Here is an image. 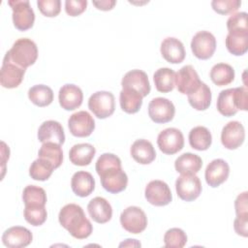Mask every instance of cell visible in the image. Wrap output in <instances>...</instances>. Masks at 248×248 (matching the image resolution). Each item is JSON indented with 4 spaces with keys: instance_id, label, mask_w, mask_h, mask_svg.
<instances>
[{
    "instance_id": "1",
    "label": "cell",
    "mask_w": 248,
    "mask_h": 248,
    "mask_svg": "<svg viewBox=\"0 0 248 248\" xmlns=\"http://www.w3.org/2000/svg\"><path fill=\"white\" fill-rule=\"evenodd\" d=\"M60 225L66 229L70 234L78 239L88 237L93 227L91 222L86 218L81 206L76 203H68L64 205L58 214Z\"/></svg>"
},
{
    "instance_id": "2",
    "label": "cell",
    "mask_w": 248,
    "mask_h": 248,
    "mask_svg": "<svg viewBox=\"0 0 248 248\" xmlns=\"http://www.w3.org/2000/svg\"><path fill=\"white\" fill-rule=\"evenodd\" d=\"M5 55L15 64L26 69L36 62L38 48L31 39L20 38L14 43L11 49Z\"/></svg>"
},
{
    "instance_id": "3",
    "label": "cell",
    "mask_w": 248,
    "mask_h": 248,
    "mask_svg": "<svg viewBox=\"0 0 248 248\" xmlns=\"http://www.w3.org/2000/svg\"><path fill=\"white\" fill-rule=\"evenodd\" d=\"M8 4L13 10V22L16 29H30L35 21V14L28 0H10Z\"/></svg>"
},
{
    "instance_id": "4",
    "label": "cell",
    "mask_w": 248,
    "mask_h": 248,
    "mask_svg": "<svg viewBox=\"0 0 248 248\" xmlns=\"http://www.w3.org/2000/svg\"><path fill=\"white\" fill-rule=\"evenodd\" d=\"M88 108L96 117L105 119L114 112V96L109 91H97L89 97Z\"/></svg>"
},
{
    "instance_id": "5",
    "label": "cell",
    "mask_w": 248,
    "mask_h": 248,
    "mask_svg": "<svg viewBox=\"0 0 248 248\" xmlns=\"http://www.w3.org/2000/svg\"><path fill=\"white\" fill-rule=\"evenodd\" d=\"M103 188L111 193L117 194L124 191L128 184V176L122 167H111L99 173Z\"/></svg>"
},
{
    "instance_id": "6",
    "label": "cell",
    "mask_w": 248,
    "mask_h": 248,
    "mask_svg": "<svg viewBox=\"0 0 248 248\" xmlns=\"http://www.w3.org/2000/svg\"><path fill=\"white\" fill-rule=\"evenodd\" d=\"M120 223L124 230L131 233H140L147 226V217L139 206H128L120 215Z\"/></svg>"
},
{
    "instance_id": "7",
    "label": "cell",
    "mask_w": 248,
    "mask_h": 248,
    "mask_svg": "<svg viewBox=\"0 0 248 248\" xmlns=\"http://www.w3.org/2000/svg\"><path fill=\"white\" fill-rule=\"evenodd\" d=\"M191 49L194 55L202 60L210 58L216 49V39L209 31H199L191 41Z\"/></svg>"
},
{
    "instance_id": "8",
    "label": "cell",
    "mask_w": 248,
    "mask_h": 248,
    "mask_svg": "<svg viewBox=\"0 0 248 248\" xmlns=\"http://www.w3.org/2000/svg\"><path fill=\"white\" fill-rule=\"evenodd\" d=\"M157 144L163 153L168 155L175 154L184 146L183 134L176 128H167L159 133Z\"/></svg>"
},
{
    "instance_id": "9",
    "label": "cell",
    "mask_w": 248,
    "mask_h": 248,
    "mask_svg": "<svg viewBox=\"0 0 248 248\" xmlns=\"http://www.w3.org/2000/svg\"><path fill=\"white\" fill-rule=\"evenodd\" d=\"M174 113V105L167 98H154L148 105V115L155 123L163 124L170 122L173 119Z\"/></svg>"
},
{
    "instance_id": "10",
    "label": "cell",
    "mask_w": 248,
    "mask_h": 248,
    "mask_svg": "<svg viewBox=\"0 0 248 248\" xmlns=\"http://www.w3.org/2000/svg\"><path fill=\"white\" fill-rule=\"evenodd\" d=\"M177 196L185 201L192 202L202 193V183L196 174H181L175 181Z\"/></svg>"
},
{
    "instance_id": "11",
    "label": "cell",
    "mask_w": 248,
    "mask_h": 248,
    "mask_svg": "<svg viewBox=\"0 0 248 248\" xmlns=\"http://www.w3.org/2000/svg\"><path fill=\"white\" fill-rule=\"evenodd\" d=\"M68 127L73 136L84 138L90 136L94 131L95 121L89 112L79 110L69 117Z\"/></svg>"
},
{
    "instance_id": "12",
    "label": "cell",
    "mask_w": 248,
    "mask_h": 248,
    "mask_svg": "<svg viewBox=\"0 0 248 248\" xmlns=\"http://www.w3.org/2000/svg\"><path fill=\"white\" fill-rule=\"evenodd\" d=\"M147 202L155 206H164L169 204L172 200L171 191L169 185L162 180L150 181L144 191Z\"/></svg>"
},
{
    "instance_id": "13",
    "label": "cell",
    "mask_w": 248,
    "mask_h": 248,
    "mask_svg": "<svg viewBox=\"0 0 248 248\" xmlns=\"http://www.w3.org/2000/svg\"><path fill=\"white\" fill-rule=\"evenodd\" d=\"M25 69L12 62L6 55L3 59V64L0 71V83L5 88L17 87L24 77Z\"/></svg>"
},
{
    "instance_id": "14",
    "label": "cell",
    "mask_w": 248,
    "mask_h": 248,
    "mask_svg": "<svg viewBox=\"0 0 248 248\" xmlns=\"http://www.w3.org/2000/svg\"><path fill=\"white\" fill-rule=\"evenodd\" d=\"M202 83L198 73L192 65L183 66L175 74V85L177 90L182 94L194 92Z\"/></svg>"
},
{
    "instance_id": "15",
    "label": "cell",
    "mask_w": 248,
    "mask_h": 248,
    "mask_svg": "<svg viewBox=\"0 0 248 248\" xmlns=\"http://www.w3.org/2000/svg\"><path fill=\"white\" fill-rule=\"evenodd\" d=\"M244 139V127L239 121H230L222 129L221 141L227 149H236L243 143Z\"/></svg>"
},
{
    "instance_id": "16",
    "label": "cell",
    "mask_w": 248,
    "mask_h": 248,
    "mask_svg": "<svg viewBox=\"0 0 248 248\" xmlns=\"http://www.w3.org/2000/svg\"><path fill=\"white\" fill-rule=\"evenodd\" d=\"M33 239L32 232L25 227L15 226L6 230L2 235V242L9 248H22L28 246Z\"/></svg>"
},
{
    "instance_id": "17",
    "label": "cell",
    "mask_w": 248,
    "mask_h": 248,
    "mask_svg": "<svg viewBox=\"0 0 248 248\" xmlns=\"http://www.w3.org/2000/svg\"><path fill=\"white\" fill-rule=\"evenodd\" d=\"M122 88H132L138 91L142 97L150 93V83L145 72L141 70H132L127 72L121 80Z\"/></svg>"
},
{
    "instance_id": "18",
    "label": "cell",
    "mask_w": 248,
    "mask_h": 248,
    "mask_svg": "<svg viewBox=\"0 0 248 248\" xmlns=\"http://www.w3.org/2000/svg\"><path fill=\"white\" fill-rule=\"evenodd\" d=\"M230 173V167L228 163L223 159L212 160L205 169V180L206 183L215 188L224 183Z\"/></svg>"
},
{
    "instance_id": "19",
    "label": "cell",
    "mask_w": 248,
    "mask_h": 248,
    "mask_svg": "<svg viewBox=\"0 0 248 248\" xmlns=\"http://www.w3.org/2000/svg\"><path fill=\"white\" fill-rule=\"evenodd\" d=\"M58 100L62 108L66 110H74L82 104L83 93L78 85L67 83L60 88Z\"/></svg>"
},
{
    "instance_id": "20",
    "label": "cell",
    "mask_w": 248,
    "mask_h": 248,
    "mask_svg": "<svg viewBox=\"0 0 248 248\" xmlns=\"http://www.w3.org/2000/svg\"><path fill=\"white\" fill-rule=\"evenodd\" d=\"M38 140L44 142H54L63 144L65 141V134L62 125L55 120H47L41 124L38 130Z\"/></svg>"
},
{
    "instance_id": "21",
    "label": "cell",
    "mask_w": 248,
    "mask_h": 248,
    "mask_svg": "<svg viewBox=\"0 0 248 248\" xmlns=\"http://www.w3.org/2000/svg\"><path fill=\"white\" fill-rule=\"evenodd\" d=\"M161 54L165 60L172 64L181 63L186 55L182 42L174 37H168L161 44Z\"/></svg>"
},
{
    "instance_id": "22",
    "label": "cell",
    "mask_w": 248,
    "mask_h": 248,
    "mask_svg": "<svg viewBox=\"0 0 248 248\" xmlns=\"http://www.w3.org/2000/svg\"><path fill=\"white\" fill-rule=\"evenodd\" d=\"M90 217L99 224L108 222L112 217V207L110 203L102 197H95L87 204Z\"/></svg>"
},
{
    "instance_id": "23",
    "label": "cell",
    "mask_w": 248,
    "mask_h": 248,
    "mask_svg": "<svg viewBox=\"0 0 248 248\" xmlns=\"http://www.w3.org/2000/svg\"><path fill=\"white\" fill-rule=\"evenodd\" d=\"M71 187L77 196L85 198L94 191L95 179L90 172L79 170L73 174L71 179Z\"/></svg>"
},
{
    "instance_id": "24",
    "label": "cell",
    "mask_w": 248,
    "mask_h": 248,
    "mask_svg": "<svg viewBox=\"0 0 248 248\" xmlns=\"http://www.w3.org/2000/svg\"><path fill=\"white\" fill-rule=\"evenodd\" d=\"M130 153L133 159L141 165L150 164L156 157V151L152 143L144 139L135 140L131 146Z\"/></svg>"
},
{
    "instance_id": "25",
    "label": "cell",
    "mask_w": 248,
    "mask_h": 248,
    "mask_svg": "<svg viewBox=\"0 0 248 248\" xmlns=\"http://www.w3.org/2000/svg\"><path fill=\"white\" fill-rule=\"evenodd\" d=\"M96 153L95 147L90 143H78L71 147L69 151L70 161L76 166L89 165Z\"/></svg>"
},
{
    "instance_id": "26",
    "label": "cell",
    "mask_w": 248,
    "mask_h": 248,
    "mask_svg": "<svg viewBox=\"0 0 248 248\" xmlns=\"http://www.w3.org/2000/svg\"><path fill=\"white\" fill-rule=\"evenodd\" d=\"M202 166V158L194 153L187 152L178 156L174 162V168L181 174H196Z\"/></svg>"
},
{
    "instance_id": "27",
    "label": "cell",
    "mask_w": 248,
    "mask_h": 248,
    "mask_svg": "<svg viewBox=\"0 0 248 248\" xmlns=\"http://www.w3.org/2000/svg\"><path fill=\"white\" fill-rule=\"evenodd\" d=\"M142 96L132 88H122L119 94V103L122 110L127 113H136L142 105Z\"/></svg>"
},
{
    "instance_id": "28",
    "label": "cell",
    "mask_w": 248,
    "mask_h": 248,
    "mask_svg": "<svg viewBox=\"0 0 248 248\" xmlns=\"http://www.w3.org/2000/svg\"><path fill=\"white\" fill-rule=\"evenodd\" d=\"M211 90L202 81L200 86L192 93L188 94V101L192 108L197 110H205L211 104Z\"/></svg>"
},
{
    "instance_id": "29",
    "label": "cell",
    "mask_w": 248,
    "mask_h": 248,
    "mask_svg": "<svg viewBox=\"0 0 248 248\" xmlns=\"http://www.w3.org/2000/svg\"><path fill=\"white\" fill-rule=\"evenodd\" d=\"M212 142V136L209 130L203 126L194 127L189 133V143L192 148L203 151L209 148Z\"/></svg>"
},
{
    "instance_id": "30",
    "label": "cell",
    "mask_w": 248,
    "mask_h": 248,
    "mask_svg": "<svg viewBox=\"0 0 248 248\" xmlns=\"http://www.w3.org/2000/svg\"><path fill=\"white\" fill-rule=\"evenodd\" d=\"M153 80L159 92H170L175 85V73L170 68H160L154 73Z\"/></svg>"
},
{
    "instance_id": "31",
    "label": "cell",
    "mask_w": 248,
    "mask_h": 248,
    "mask_svg": "<svg viewBox=\"0 0 248 248\" xmlns=\"http://www.w3.org/2000/svg\"><path fill=\"white\" fill-rule=\"evenodd\" d=\"M28 98L38 107H46L53 101V91L47 85L37 84L29 88Z\"/></svg>"
},
{
    "instance_id": "32",
    "label": "cell",
    "mask_w": 248,
    "mask_h": 248,
    "mask_svg": "<svg viewBox=\"0 0 248 248\" xmlns=\"http://www.w3.org/2000/svg\"><path fill=\"white\" fill-rule=\"evenodd\" d=\"M210 78L218 86L228 85L234 79V70L227 63L215 64L210 70Z\"/></svg>"
},
{
    "instance_id": "33",
    "label": "cell",
    "mask_w": 248,
    "mask_h": 248,
    "mask_svg": "<svg viewBox=\"0 0 248 248\" xmlns=\"http://www.w3.org/2000/svg\"><path fill=\"white\" fill-rule=\"evenodd\" d=\"M39 158L49 162L54 169L61 166L63 161V151L60 144L54 142H44L38 152Z\"/></svg>"
},
{
    "instance_id": "34",
    "label": "cell",
    "mask_w": 248,
    "mask_h": 248,
    "mask_svg": "<svg viewBox=\"0 0 248 248\" xmlns=\"http://www.w3.org/2000/svg\"><path fill=\"white\" fill-rule=\"evenodd\" d=\"M226 46L233 55H243L248 49V33H231L226 37Z\"/></svg>"
},
{
    "instance_id": "35",
    "label": "cell",
    "mask_w": 248,
    "mask_h": 248,
    "mask_svg": "<svg viewBox=\"0 0 248 248\" xmlns=\"http://www.w3.org/2000/svg\"><path fill=\"white\" fill-rule=\"evenodd\" d=\"M217 109L218 111L227 117L232 116L237 112V108L235 107L234 98H233V88H229L222 90L219 93L217 99Z\"/></svg>"
},
{
    "instance_id": "36",
    "label": "cell",
    "mask_w": 248,
    "mask_h": 248,
    "mask_svg": "<svg viewBox=\"0 0 248 248\" xmlns=\"http://www.w3.org/2000/svg\"><path fill=\"white\" fill-rule=\"evenodd\" d=\"M54 170V167L49 162L38 157L29 168V175L35 180L45 181L49 178Z\"/></svg>"
},
{
    "instance_id": "37",
    "label": "cell",
    "mask_w": 248,
    "mask_h": 248,
    "mask_svg": "<svg viewBox=\"0 0 248 248\" xmlns=\"http://www.w3.org/2000/svg\"><path fill=\"white\" fill-rule=\"evenodd\" d=\"M22 200H23L24 205H34V204L46 205V194L42 187L35 186V185H28L23 189Z\"/></svg>"
},
{
    "instance_id": "38",
    "label": "cell",
    "mask_w": 248,
    "mask_h": 248,
    "mask_svg": "<svg viewBox=\"0 0 248 248\" xmlns=\"http://www.w3.org/2000/svg\"><path fill=\"white\" fill-rule=\"evenodd\" d=\"M23 215L25 220L32 226L38 227L43 225L47 217V212L45 205L34 204V205H25Z\"/></svg>"
},
{
    "instance_id": "39",
    "label": "cell",
    "mask_w": 248,
    "mask_h": 248,
    "mask_svg": "<svg viewBox=\"0 0 248 248\" xmlns=\"http://www.w3.org/2000/svg\"><path fill=\"white\" fill-rule=\"evenodd\" d=\"M164 242L166 247L182 248L187 243V235L183 230L179 228H171L166 232Z\"/></svg>"
},
{
    "instance_id": "40",
    "label": "cell",
    "mask_w": 248,
    "mask_h": 248,
    "mask_svg": "<svg viewBox=\"0 0 248 248\" xmlns=\"http://www.w3.org/2000/svg\"><path fill=\"white\" fill-rule=\"evenodd\" d=\"M227 28L231 33H248L247 13L240 12L232 15L227 20Z\"/></svg>"
},
{
    "instance_id": "41",
    "label": "cell",
    "mask_w": 248,
    "mask_h": 248,
    "mask_svg": "<svg viewBox=\"0 0 248 248\" xmlns=\"http://www.w3.org/2000/svg\"><path fill=\"white\" fill-rule=\"evenodd\" d=\"M241 6L239 0H213L211 2L212 9L220 15L232 14Z\"/></svg>"
},
{
    "instance_id": "42",
    "label": "cell",
    "mask_w": 248,
    "mask_h": 248,
    "mask_svg": "<svg viewBox=\"0 0 248 248\" xmlns=\"http://www.w3.org/2000/svg\"><path fill=\"white\" fill-rule=\"evenodd\" d=\"M111 167H121V160L112 153H103L98 158L95 166L98 174Z\"/></svg>"
},
{
    "instance_id": "43",
    "label": "cell",
    "mask_w": 248,
    "mask_h": 248,
    "mask_svg": "<svg viewBox=\"0 0 248 248\" xmlns=\"http://www.w3.org/2000/svg\"><path fill=\"white\" fill-rule=\"evenodd\" d=\"M37 5L40 12L48 17L56 16L61 11L60 0H38Z\"/></svg>"
},
{
    "instance_id": "44",
    "label": "cell",
    "mask_w": 248,
    "mask_h": 248,
    "mask_svg": "<svg viewBox=\"0 0 248 248\" xmlns=\"http://www.w3.org/2000/svg\"><path fill=\"white\" fill-rule=\"evenodd\" d=\"M86 0H66L65 11L71 16H77L83 13L86 9Z\"/></svg>"
},
{
    "instance_id": "45",
    "label": "cell",
    "mask_w": 248,
    "mask_h": 248,
    "mask_svg": "<svg viewBox=\"0 0 248 248\" xmlns=\"http://www.w3.org/2000/svg\"><path fill=\"white\" fill-rule=\"evenodd\" d=\"M233 98L237 109L247 110L248 108V91L246 87L233 88Z\"/></svg>"
},
{
    "instance_id": "46",
    "label": "cell",
    "mask_w": 248,
    "mask_h": 248,
    "mask_svg": "<svg viewBox=\"0 0 248 248\" xmlns=\"http://www.w3.org/2000/svg\"><path fill=\"white\" fill-rule=\"evenodd\" d=\"M247 192H243L239 194L234 202V208L236 216L238 217H248V198H247Z\"/></svg>"
},
{
    "instance_id": "47",
    "label": "cell",
    "mask_w": 248,
    "mask_h": 248,
    "mask_svg": "<svg viewBox=\"0 0 248 248\" xmlns=\"http://www.w3.org/2000/svg\"><path fill=\"white\" fill-rule=\"evenodd\" d=\"M233 228L238 235L247 237L248 235V217H238L234 219Z\"/></svg>"
},
{
    "instance_id": "48",
    "label": "cell",
    "mask_w": 248,
    "mask_h": 248,
    "mask_svg": "<svg viewBox=\"0 0 248 248\" xmlns=\"http://www.w3.org/2000/svg\"><path fill=\"white\" fill-rule=\"evenodd\" d=\"M116 4L115 0H100V1H93V5L102 11H108L111 10L114 5Z\"/></svg>"
},
{
    "instance_id": "49",
    "label": "cell",
    "mask_w": 248,
    "mask_h": 248,
    "mask_svg": "<svg viewBox=\"0 0 248 248\" xmlns=\"http://www.w3.org/2000/svg\"><path fill=\"white\" fill-rule=\"evenodd\" d=\"M1 146H2V177L4 176V171H5V164H6V160L9 159V155H10V149L9 146L6 145V143L4 141H1Z\"/></svg>"
},
{
    "instance_id": "50",
    "label": "cell",
    "mask_w": 248,
    "mask_h": 248,
    "mask_svg": "<svg viewBox=\"0 0 248 248\" xmlns=\"http://www.w3.org/2000/svg\"><path fill=\"white\" fill-rule=\"evenodd\" d=\"M120 246H140V243L138 242L136 239L128 238V239H126L125 242H122L120 244Z\"/></svg>"
}]
</instances>
